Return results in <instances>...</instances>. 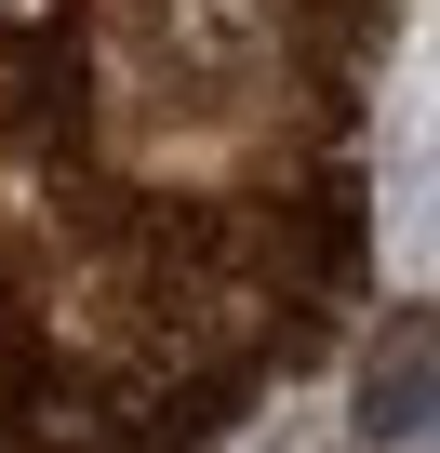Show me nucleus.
Masks as SVG:
<instances>
[{
	"label": "nucleus",
	"instance_id": "1",
	"mask_svg": "<svg viewBox=\"0 0 440 453\" xmlns=\"http://www.w3.org/2000/svg\"><path fill=\"white\" fill-rule=\"evenodd\" d=\"M360 426H374V440H427V426H440V320H400V334L374 347Z\"/></svg>",
	"mask_w": 440,
	"mask_h": 453
}]
</instances>
